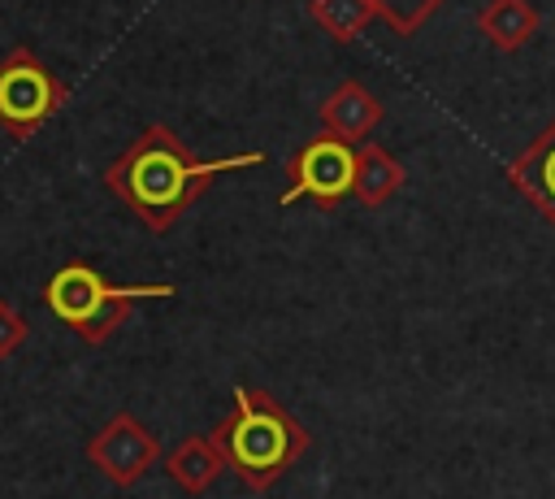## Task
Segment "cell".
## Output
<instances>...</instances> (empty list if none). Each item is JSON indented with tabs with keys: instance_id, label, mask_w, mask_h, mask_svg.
I'll use <instances>...</instances> for the list:
<instances>
[{
	"instance_id": "1",
	"label": "cell",
	"mask_w": 555,
	"mask_h": 499,
	"mask_svg": "<svg viewBox=\"0 0 555 499\" xmlns=\"http://www.w3.org/2000/svg\"><path fill=\"white\" fill-rule=\"evenodd\" d=\"M264 165V152H234V156H195L165 121L143 126L139 139L108 161L104 187L117 204H126L147 230H169L217 174L230 169H256Z\"/></svg>"
},
{
	"instance_id": "2",
	"label": "cell",
	"mask_w": 555,
	"mask_h": 499,
	"mask_svg": "<svg viewBox=\"0 0 555 499\" xmlns=\"http://www.w3.org/2000/svg\"><path fill=\"white\" fill-rule=\"evenodd\" d=\"M208 438L247 490H269L312 447L304 421L264 386H234L230 412L208 430Z\"/></svg>"
},
{
	"instance_id": "3",
	"label": "cell",
	"mask_w": 555,
	"mask_h": 499,
	"mask_svg": "<svg viewBox=\"0 0 555 499\" xmlns=\"http://www.w3.org/2000/svg\"><path fill=\"white\" fill-rule=\"evenodd\" d=\"M143 299H173V282H130L117 286L87 260H65L43 282V304L65 321L87 347H100Z\"/></svg>"
},
{
	"instance_id": "4",
	"label": "cell",
	"mask_w": 555,
	"mask_h": 499,
	"mask_svg": "<svg viewBox=\"0 0 555 499\" xmlns=\"http://www.w3.org/2000/svg\"><path fill=\"white\" fill-rule=\"evenodd\" d=\"M286 191L278 195V204H295V200H312L317 208H338L343 200H351V182H356V143L321 130L312 139H304L291 156H286Z\"/></svg>"
},
{
	"instance_id": "5",
	"label": "cell",
	"mask_w": 555,
	"mask_h": 499,
	"mask_svg": "<svg viewBox=\"0 0 555 499\" xmlns=\"http://www.w3.org/2000/svg\"><path fill=\"white\" fill-rule=\"evenodd\" d=\"M65 100L69 87L30 48H13L0 61V126L13 139H30Z\"/></svg>"
},
{
	"instance_id": "6",
	"label": "cell",
	"mask_w": 555,
	"mask_h": 499,
	"mask_svg": "<svg viewBox=\"0 0 555 499\" xmlns=\"http://www.w3.org/2000/svg\"><path fill=\"white\" fill-rule=\"evenodd\" d=\"M87 460H91L113 486H134V482L160 460V443H156V434H152L134 412H113V417L87 438Z\"/></svg>"
},
{
	"instance_id": "7",
	"label": "cell",
	"mask_w": 555,
	"mask_h": 499,
	"mask_svg": "<svg viewBox=\"0 0 555 499\" xmlns=\"http://www.w3.org/2000/svg\"><path fill=\"white\" fill-rule=\"evenodd\" d=\"M507 182L538 208V217H546V226L555 230V117L507 161Z\"/></svg>"
},
{
	"instance_id": "8",
	"label": "cell",
	"mask_w": 555,
	"mask_h": 499,
	"mask_svg": "<svg viewBox=\"0 0 555 499\" xmlns=\"http://www.w3.org/2000/svg\"><path fill=\"white\" fill-rule=\"evenodd\" d=\"M317 117H321V130H330V135H338V139H347V143H364V139L377 130V121H382V100H377L364 82L343 78V82L321 100Z\"/></svg>"
},
{
	"instance_id": "9",
	"label": "cell",
	"mask_w": 555,
	"mask_h": 499,
	"mask_svg": "<svg viewBox=\"0 0 555 499\" xmlns=\"http://www.w3.org/2000/svg\"><path fill=\"white\" fill-rule=\"evenodd\" d=\"M408 182L403 165L382 148V143H356V182H351V200H360L364 208H382L399 195V187Z\"/></svg>"
},
{
	"instance_id": "10",
	"label": "cell",
	"mask_w": 555,
	"mask_h": 499,
	"mask_svg": "<svg viewBox=\"0 0 555 499\" xmlns=\"http://www.w3.org/2000/svg\"><path fill=\"white\" fill-rule=\"evenodd\" d=\"M542 26V13L529 0H486L477 9V30L499 48V52H520Z\"/></svg>"
},
{
	"instance_id": "11",
	"label": "cell",
	"mask_w": 555,
	"mask_h": 499,
	"mask_svg": "<svg viewBox=\"0 0 555 499\" xmlns=\"http://www.w3.org/2000/svg\"><path fill=\"white\" fill-rule=\"evenodd\" d=\"M165 473L178 482V490H186V495H204V490L225 473V460H221V451L212 447L208 434H186L178 447H169V456H165Z\"/></svg>"
},
{
	"instance_id": "12",
	"label": "cell",
	"mask_w": 555,
	"mask_h": 499,
	"mask_svg": "<svg viewBox=\"0 0 555 499\" xmlns=\"http://www.w3.org/2000/svg\"><path fill=\"white\" fill-rule=\"evenodd\" d=\"M308 17L334 43H351L364 35V26L377 17V9H373V0H308Z\"/></svg>"
},
{
	"instance_id": "13",
	"label": "cell",
	"mask_w": 555,
	"mask_h": 499,
	"mask_svg": "<svg viewBox=\"0 0 555 499\" xmlns=\"http://www.w3.org/2000/svg\"><path fill=\"white\" fill-rule=\"evenodd\" d=\"M442 4H447V0H373L377 17H382L395 35H416Z\"/></svg>"
},
{
	"instance_id": "14",
	"label": "cell",
	"mask_w": 555,
	"mask_h": 499,
	"mask_svg": "<svg viewBox=\"0 0 555 499\" xmlns=\"http://www.w3.org/2000/svg\"><path fill=\"white\" fill-rule=\"evenodd\" d=\"M26 334H30V325H26V317L0 295V360H9L22 343H26Z\"/></svg>"
}]
</instances>
